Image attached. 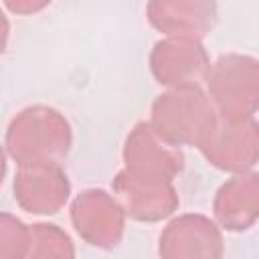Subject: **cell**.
<instances>
[{
  "mask_svg": "<svg viewBox=\"0 0 259 259\" xmlns=\"http://www.w3.org/2000/svg\"><path fill=\"white\" fill-rule=\"evenodd\" d=\"M6 146L20 166L59 162L71 148V127L53 107H26L12 119Z\"/></svg>",
  "mask_w": 259,
  "mask_h": 259,
  "instance_id": "cell-1",
  "label": "cell"
},
{
  "mask_svg": "<svg viewBox=\"0 0 259 259\" xmlns=\"http://www.w3.org/2000/svg\"><path fill=\"white\" fill-rule=\"evenodd\" d=\"M214 109L196 85H180L152 105V130L170 146L198 144L214 123Z\"/></svg>",
  "mask_w": 259,
  "mask_h": 259,
  "instance_id": "cell-2",
  "label": "cell"
},
{
  "mask_svg": "<svg viewBox=\"0 0 259 259\" xmlns=\"http://www.w3.org/2000/svg\"><path fill=\"white\" fill-rule=\"evenodd\" d=\"M208 93L223 119L253 117L257 103V63L249 57H221L206 69Z\"/></svg>",
  "mask_w": 259,
  "mask_h": 259,
  "instance_id": "cell-3",
  "label": "cell"
},
{
  "mask_svg": "<svg viewBox=\"0 0 259 259\" xmlns=\"http://www.w3.org/2000/svg\"><path fill=\"white\" fill-rule=\"evenodd\" d=\"M125 172L134 178L152 182H172L182 170V154L166 144L150 123L140 121L125 140Z\"/></svg>",
  "mask_w": 259,
  "mask_h": 259,
  "instance_id": "cell-4",
  "label": "cell"
},
{
  "mask_svg": "<svg viewBox=\"0 0 259 259\" xmlns=\"http://www.w3.org/2000/svg\"><path fill=\"white\" fill-rule=\"evenodd\" d=\"M71 221L81 239L93 247H115L123 235L125 212L115 196L105 190H85L71 206Z\"/></svg>",
  "mask_w": 259,
  "mask_h": 259,
  "instance_id": "cell-5",
  "label": "cell"
},
{
  "mask_svg": "<svg viewBox=\"0 0 259 259\" xmlns=\"http://www.w3.org/2000/svg\"><path fill=\"white\" fill-rule=\"evenodd\" d=\"M206 160L223 170L243 172L255 164L257 158V132L251 117L245 119H223L206 130L196 144Z\"/></svg>",
  "mask_w": 259,
  "mask_h": 259,
  "instance_id": "cell-6",
  "label": "cell"
},
{
  "mask_svg": "<svg viewBox=\"0 0 259 259\" xmlns=\"http://www.w3.org/2000/svg\"><path fill=\"white\" fill-rule=\"evenodd\" d=\"M69 180L59 162L20 166L14 178V198L26 212L53 214L69 198Z\"/></svg>",
  "mask_w": 259,
  "mask_h": 259,
  "instance_id": "cell-7",
  "label": "cell"
},
{
  "mask_svg": "<svg viewBox=\"0 0 259 259\" xmlns=\"http://www.w3.org/2000/svg\"><path fill=\"white\" fill-rule=\"evenodd\" d=\"M150 67L162 85H196L206 75L208 57L198 38L170 36L154 47Z\"/></svg>",
  "mask_w": 259,
  "mask_h": 259,
  "instance_id": "cell-8",
  "label": "cell"
},
{
  "mask_svg": "<svg viewBox=\"0 0 259 259\" xmlns=\"http://www.w3.org/2000/svg\"><path fill=\"white\" fill-rule=\"evenodd\" d=\"M113 192L123 212L136 221H162L178 206L172 182H152L121 170L113 180Z\"/></svg>",
  "mask_w": 259,
  "mask_h": 259,
  "instance_id": "cell-9",
  "label": "cell"
},
{
  "mask_svg": "<svg viewBox=\"0 0 259 259\" xmlns=\"http://www.w3.org/2000/svg\"><path fill=\"white\" fill-rule=\"evenodd\" d=\"M162 257H221L223 237L219 227L202 214H182L160 235Z\"/></svg>",
  "mask_w": 259,
  "mask_h": 259,
  "instance_id": "cell-10",
  "label": "cell"
},
{
  "mask_svg": "<svg viewBox=\"0 0 259 259\" xmlns=\"http://www.w3.org/2000/svg\"><path fill=\"white\" fill-rule=\"evenodd\" d=\"M150 22L170 36H204L217 18L214 0H150Z\"/></svg>",
  "mask_w": 259,
  "mask_h": 259,
  "instance_id": "cell-11",
  "label": "cell"
},
{
  "mask_svg": "<svg viewBox=\"0 0 259 259\" xmlns=\"http://www.w3.org/2000/svg\"><path fill=\"white\" fill-rule=\"evenodd\" d=\"M257 176H235L217 192L214 217L229 231L249 229L257 219Z\"/></svg>",
  "mask_w": 259,
  "mask_h": 259,
  "instance_id": "cell-12",
  "label": "cell"
},
{
  "mask_svg": "<svg viewBox=\"0 0 259 259\" xmlns=\"http://www.w3.org/2000/svg\"><path fill=\"white\" fill-rule=\"evenodd\" d=\"M75 249L65 231L57 225L28 227V255L26 257H73Z\"/></svg>",
  "mask_w": 259,
  "mask_h": 259,
  "instance_id": "cell-13",
  "label": "cell"
},
{
  "mask_svg": "<svg viewBox=\"0 0 259 259\" xmlns=\"http://www.w3.org/2000/svg\"><path fill=\"white\" fill-rule=\"evenodd\" d=\"M28 255V227L16 217L0 212V257Z\"/></svg>",
  "mask_w": 259,
  "mask_h": 259,
  "instance_id": "cell-14",
  "label": "cell"
},
{
  "mask_svg": "<svg viewBox=\"0 0 259 259\" xmlns=\"http://www.w3.org/2000/svg\"><path fill=\"white\" fill-rule=\"evenodd\" d=\"M4 4L14 12V14H34L42 10L51 0H4Z\"/></svg>",
  "mask_w": 259,
  "mask_h": 259,
  "instance_id": "cell-15",
  "label": "cell"
},
{
  "mask_svg": "<svg viewBox=\"0 0 259 259\" xmlns=\"http://www.w3.org/2000/svg\"><path fill=\"white\" fill-rule=\"evenodd\" d=\"M8 30H10L8 20H6L4 12L0 10V55H2L4 49H6V42H8Z\"/></svg>",
  "mask_w": 259,
  "mask_h": 259,
  "instance_id": "cell-16",
  "label": "cell"
},
{
  "mask_svg": "<svg viewBox=\"0 0 259 259\" xmlns=\"http://www.w3.org/2000/svg\"><path fill=\"white\" fill-rule=\"evenodd\" d=\"M4 174H6V158H4V152H2V148H0V184H2Z\"/></svg>",
  "mask_w": 259,
  "mask_h": 259,
  "instance_id": "cell-17",
  "label": "cell"
}]
</instances>
